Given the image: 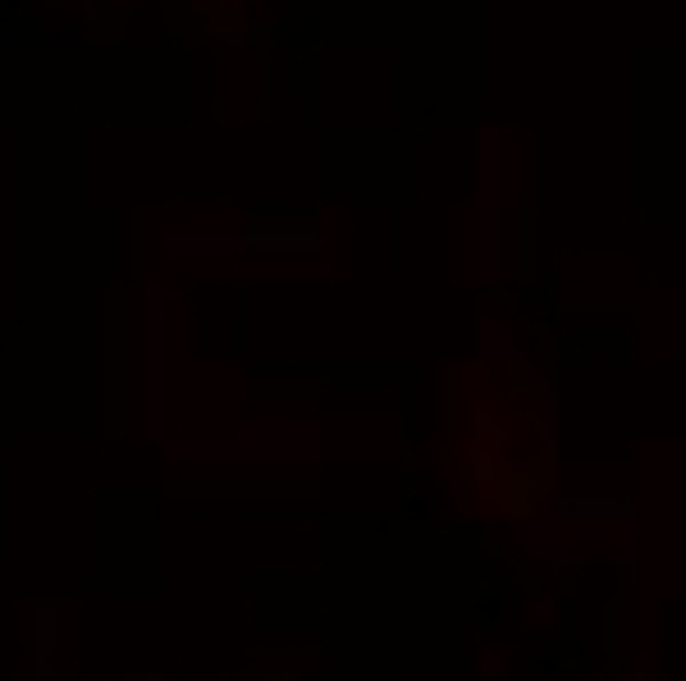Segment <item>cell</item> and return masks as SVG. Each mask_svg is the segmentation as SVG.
<instances>
[{
	"mask_svg": "<svg viewBox=\"0 0 686 681\" xmlns=\"http://www.w3.org/2000/svg\"><path fill=\"white\" fill-rule=\"evenodd\" d=\"M513 540L526 559H536V563H558L568 549L564 526L554 517H513Z\"/></svg>",
	"mask_w": 686,
	"mask_h": 681,
	"instance_id": "cell-1",
	"label": "cell"
},
{
	"mask_svg": "<svg viewBox=\"0 0 686 681\" xmlns=\"http://www.w3.org/2000/svg\"><path fill=\"white\" fill-rule=\"evenodd\" d=\"M558 517L564 521H632L636 504L632 499H564Z\"/></svg>",
	"mask_w": 686,
	"mask_h": 681,
	"instance_id": "cell-2",
	"label": "cell"
},
{
	"mask_svg": "<svg viewBox=\"0 0 686 681\" xmlns=\"http://www.w3.org/2000/svg\"><path fill=\"white\" fill-rule=\"evenodd\" d=\"M481 353H485V357H517V338H513L504 325L485 321V325H481Z\"/></svg>",
	"mask_w": 686,
	"mask_h": 681,
	"instance_id": "cell-3",
	"label": "cell"
},
{
	"mask_svg": "<svg viewBox=\"0 0 686 681\" xmlns=\"http://www.w3.org/2000/svg\"><path fill=\"white\" fill-rule=\"evenodd\" d=\"M618 681H650V677H641V672H628V677H618Z\"/></svg>",
	"mask_w": 686,
	"mask_h": 681,
	"instance_id": "cell-4",
	"label": "cell"
},
{
	"mask_svg": "<svg viewBox=\"0 0 686 681\" xmlns=\"http://www.w3.org/2000/svg\"><path fill=\"white\" fill-rule=\"evenodd\" d=\"M129 681H165V677H129Z\"/></svg>",
	"mask_w": 686,
	"mask_h": 681,
	"instance_id": "cell-5",
	"label": "cell"
}]
</instances>
